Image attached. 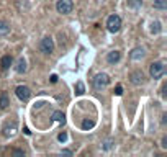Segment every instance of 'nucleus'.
Segmentation results:
<instances>
[{
	"label": "nucleus",
	"mask_w": 167,
	"mask_h": 157,
	"mask_svg": "<svg viewBox=\"0 0 167 157\" xmlns=\"http://www.w3.org/2000/svg\"><path fill=\"white\" fill-rule=\"evenodd\" d=\"M110 84V77L107 74H97L93 77V89L95 90H103L105 87H108Z\"/></svg>",
	"instance_id": "nucleus-1"
},
{
	"label": "nucleus",
	"mask_w": 167,
	"mask_h": 157,
	"mask_svg": "<svg viewBox=\"0 0 167 157\" xmlns=\"http://www.w3.org/2000/svg\"><path fill=\"white\" fill-rule=\"evenodd\" d=\"M149 74L152 78H161L165 74V66L164 62H152L149 67Z\"/></svg>",
	"instance_id": "nucleus-2"
},
{
	"label": "nucleus",
	"mask_w": 167,
	"mask_h": 157,
	"mask_svg": "<svg viewBox=\"0 0 167 157\" xmlns=\"http://www.w3.org/2000/svg\"><path fill=\"white\" fill-rule=\"evenodd\" d=\"M107 28L110 33H118L121 28V18L118 15H110L107 20Z\"/></svg>",
	"instance_id": "nucleus-3"
},
{
	"label": "nucleus",
	"mask_w": 167,
	"mask_h": 157,
	"mask_svg": "<svg viewBox=\"0 0 167 157\" xmlns=\"http://www.w3.org/2000/svg\"><path fill=\"white\" fill-rule=\"evenodd\" d=\"M56 8L59 13H62V15H67V13H70L72 8H74V3H72V0H57Z\"/></svg>",
	"instance_id": "nucleus-4"
},
{
	"label": "nucleus",
	"mask_w": 167,
	"mask_h": 157,
	"mask_svg": "<svg viewBox=\"0 0 167 157\" xmlns=\"http://www.w3.org/2000/svg\"><path fill=\"white\" fill-rule=\"evenodd\" d=\"M39 51L43 53V54H51L54 51V41L51 39V38H43L41 39V43H39Z\"/></svg>",
	"instance_id": "nucleus-5"
},
{
	"label": "nucleus",
	"mask_w": 167,
	"mask_h": 157,
	"mask_svg": "<svg viewBox=\"0 0 167 157\" xmlns=\"http://www.w3.org/2000/svg\"><path fill=\"white\" fill-rule=\"evenodd\" d=\"M15 92H17V97L21 100V102H28L30 97H31V90L28 89L26 85H18Z\"/></svg>",
	"instance_id": "nucleus-6"
},
{
	"label": "nucleus",
	"mask_w": 167,
	"mask_h": 157,
	"mask_svg": "<svg viewBox=\"0 0 167 157\" xmlns=\"http://www.w3.org/2000/svg\"><path fill=\"white\" fill-rule=\"evenodd\" d=\"M129 80H131L133 85H141V84H144V74L141 70H134V72H131V75H129Z\"/></svg>",
	"instance_id": "nucleus-7"
},
{
	"label": "nucleus",
	"mask_w": 167,
	"mask_h": 157,
	"mask_svg": "<svg viewBox=\"0 0 167 157\" xmlns=\"http://www.w3.org/2000/svg\"><path fill=\"white\" fill-rule=\"evenodd\" d=\"M129 56H131V59H133V61H139V59H143V58H144V48H134Z\"/></svg>",
	"instance_id": "nucleus-8"
},
{
	"label": "nucleus",
	"mask_w": 167,
	"mask_h": 157,
	"mask_svg": "<svg viewBox=\"0 0 167 157\" xmlns=\"http://www.w3.org/2000/svg\"><path fill=\"white\" fill-rule=\"evenodd\" d=\"M120 58H121L120 51H112V53H108V56H107V62L108 64H117L120 61Z\"/></svg>",
	"instance_id": "nucleus-9"
},
{
	"label": "nucleus",
	"mask_w": 167,
	"mask_h": 157,
	"mask_svg": "<svg viewBox=\"0 0 167 157\" xmlns=\"http://www.w3.org/2000/svg\"><path fill=\"white\" fill-rule=\"evenodd\" d=\"M15 133H17V124H15V123H12V124H7V126L3 128V134H5L7 138H12Z\"/></svg>",
	"instance_id": "nucleus-10"
},
{
	"label": "nucleus",
	"mask_w": 167,
	"mask_h": 157,
	"mask_svg": "<svg viewBox=\"0 0 167 157\" xmlns=\"http://www.w3.org/2000/svg\"><path fill=\"white\" fill-rule=\"evenodd\" d=\"M15 70H17L18 74H23V72H26V62H25V59H23V58H20V59L17 61Z\"/></svg>",
	"instance_id": "nucleus-11"
},
{
	"label": "nucleus",
	"mask_w": 167,
	"mask_h": 157,
	"mask_svg": "<svg viewBox=\"0 0 167 157\" xmlns=\"http://www.w3.org/2000/svg\"><path fill=\"white\" fill-rule=\"evenodd\" d=\"M10 33V25L7 23V21L0 20V36H5V34Z\"/></svg>",
	"instance_id": "nucleus-12"
},
{
	"label": "nucleus",
	"mask_w": 167,
	"mask_h": 157,
	"mask_svg": "<svg viewBox=\"0 0 167 157\" xmlns=\"http://www.w3.org/2000/svg\"><path fill=\"white\" fill-rule=\"evenodd\" d=\"M0 66H2V69H8L12 66V56H3L0 59Z\"/></svg>",
	"instance_id": "nucleus-13"
},
{
	"label": "nucleus",
	"mask_w": 167,
	"mask_h": 157,
	"mask_svg": "<svg viewBox=\"0 0 167 157\" xmlns=\"http://www.w3.org/2000/svg\"><path fill=\"white\" fill-rule=\"evenodd\" d=\"M53 119L54 121H57V123H66V116H64V113L62 111H54L53 113Z\"/></svg>",
	"instance_id": "nucleus-14"
},
{
	"label": "nucleus",
	"mask_w": 167,
	"mask_h": 157,
	"mask_svg": "<svg viewBox=\"0 0 167 157\" xmlns=\"http://www.w3.org/2000/svg\"><path fill=\"white\" fill-rule=\"evenodd\" d=\"M8 105H10L8 95H7V92H2V95H0V106H2V108H7Z\"/></svg>",
	"instance_id": "nucleus-15"
},
{
	"label": "nucleus",
	"mask_w": 167,
	"mask_h": 157,
	"mask_svg": "<svg viewBox=\"0 0 167 157\" xmlns=\"http://www.w3.org/2000/svg\"><path fill=\"white\" fill-rule=\"evenodd\" d=\"M154 8L165 10L167 8V0H154Z\"/></svg>",
	"instance_id": "nucleus-16"
},
{
	"label": "nucleus",
	"mask_w": 167,
	"mask_h": 157,
	"mask_svg": "<svg viewBox=\"0 0 167 157\" xmlns=\"http://www.w3.org/2000/svg\"><path fill=\"white\" fill-rule=\"evenodd\" d=\"M113 146H115V141L113 139H107L103 144H102V149H103V151H110Z\"/></svg>",
	"instance_id": "nucleus-17"
},
{
	"label": "nucleus",
	"mask_w": 167,
	"mask_h": 157,
	"mask_svg": "<svg viewBox=\"0 0 167 157\" xmlns=\"http://www.w3.org/2000/svg\"><path fill=\"white\" fill-rule=\"evenodd\" d=\"M93 126H95V123H93L92 119H84L82 121V128H84V129H92Z\"/></svg>",
	"instance_id": "nucleus-18"
},
{
	"label": "nucleus",
	"mask_w": 167,
	"mask_h": 157,
	"mask_svg": "<svg viewBox=\"0 0 167 157\" xmlns=\"http://www.w3.org/2000/svg\"><path fill=\"white\" fill-rule=\"evenodd\" d=\"M128 5L131 7V8H139L143 5V0H128Z\"/></svg>",
	"instance_id": "nucleus-19"
},
{
	"label": "nucleus",
	"mask_w": 167,
	"mask_h": 157,
	"mask_svg": "<svg viewBox=\"0 0 167 157\" xmlns=\"http://www.w3.org/2000/svg\"><path fill=\"white\" fill-rule=\"evenodd\" d=\"M84 92H85L84 84H82V82H77V84H76V94H77V95H82Z\"/></svg>",
	"instance_id": "nucleus-20"
},
{
	"label": "nucleus",
	"mask_w": 167,
	"mask_h": 157,
	"mask_svg": "<svg viewBox=\"0 0 167 157\" xmlns=\"http://www.w3.org/2000/svg\"><path fill=\"white\" fill-rule=\"evenodd\" d=\"M151 31L154 34H157L159 31H161V23H159V21H154V23L151 25Z\"/></svg>",
	"instance_id": "nucleus-21"
},
{
	"label": "nucleus",
	"mask_w": 167,
	"mask_h": 157,
	"mask_svg": "<svg viewBox=\"0 0 167 157\" xmlns=\"http://www.w3.org/2000/svg\"><path fill=\"white\" fill-rule=\"evenodd\" d=\"M57 141H59V142H66L67 141V133H59V136H57Z\"/></svg>",
	"instance_id": "nucleus-22"
},
{
	"label": "nucleus",
	"mask_w": 167,
	"mask_h": 157,
	"mask_svg": "<svg viewBox=\"0 0 167 157\" xmlns=\"http://www.w3.org/2000/svg\"><path fill=\"white\" fill-rule=\"evenodd\" d=\"M115 95H117V97L123 95V87H121V85H117V87H115Z\"/></svg>",
	"instance_id": "nucleus-23"
},
{
	"label": "nucleus",
	"mask_w": 167,
	"mask_h": 157,
	"mask_svg": "<svg viewBox=\"0 0 167 157\" xmlns=\"http://www.w3.org/2000/svg\"><path fill=\"white\" fill-rule=\"evenodd\" d=\"M49 80H51V84H56V82H57V75H56V74H53V75L49 77Z\"/></svg>",
	"instance_id": "nucleus-24"
},
{
	"label": "nucleus",
	"mask_w": 167,
	"mask_h": 157,
	"mask_svg": "<svg viewBox=\"0 0 167 157\" xmlns=\"http://www.w3.org/2000/svg\"><path fill=\"white\" fill-rule=\"evenodd\" d=\"M13 155H25V152H23V151H18V149H15V151H13Z\"/></svg>",
	"instance_id": "nucleus-25"
},
{
	"label": "nucleus",
	"mask_w": 167,
	"mask_h": 157,
	"mask_svg": "<svg viewBox=\"0 0 167 157\" xmlns=\"http://www.w3.org/2000/svg\"><path fill=\"white\" fill-rule=\"evenodd\" d=\"M61 154H64V155H72V152H70V151H67V149H64V151H62Z\"/></svg>",
	"instance_id": "nucleus-26"
},
{
	"label": "nucleus",
	"mask_w": 167,
	"mask_h": 157,
	"mask_svg": "<svg viewBox=\"0 0 167 157\" xmlns=\"http://www.w3.org/2000/svg\"><path fill=\"white\" fill-rule=\"evenodd\" d=\"M23 133L26 134V136H30V134H31V131H30V129H28V128H23Z\"/></svg>",
	"instance_id": "nucleus-27"
},
{
	"label": "nucleus",
	"mask_w": 167,
	"mask_h": 157,
	"mask_svg": "<svg viewBox=\"0 0 167 157\" xmlns=\"http://www.w3.org/2000/svg\"><path fill=\"white\" fill-rule=\"evenodd\" d=\"M162 147H164V149H167V138H164V139H162Z\"/></svg>",
	"instance_id": "nucleus-28"
}]
</instances>
